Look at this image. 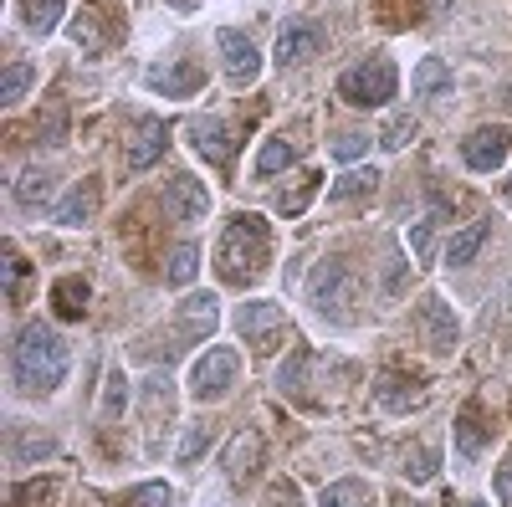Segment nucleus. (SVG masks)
Masks as SVG:
<instances>
[{"label": "nucleus", "mask_w": 512, "mask_h": 507, "mask_svg": "<svg viewBox=\"0 0 512 507\" xmlns=\"http://www.w3.org/2000/svg\"><path fill=\"white\" fill-rule=\"evenodd\" d=\"M308 298H313V313H318V318H328V323H354V318H359V298H364V282H359V272H354L344 257H333V262L318 267Z\"/></svg>", "instance_id": "3"}, {"label": "nucleus", "mask_w": 512, "mask_h": 507, "mask_svg": "<svg viewBox=\"0 0 512 507\" xmlns=\"http://www.w3.org/2000/svg\"><path fill=\"white\" fill-rule=\"evenodd\" d=\"M472 507H487V502H472Z\"/></svg>", "instance_id": "44"}, {"label": "nucleus", "mask_w": 512, "mask_h": 507, "mask_svg": "<svg viewBox=\"0 0 512 507\" xmlns=\"http://www.w3.org/2000/svg\"><path fill=\"white\" fill-rule=\"evenodd\" d=\"M364 149H369V134H338V139H333V154H338V159H359Z\"/></svg>", "instance_id": "40"}, {"label": "nucleus", "mask_w": 512, "mask_h": 507, "mask_svg": "<svg viewBox=\"0 0 512 507\" xmlns=\"http://www.w3.org/2000/svg\"><path fill=\"white\" fill-rule=\"evenodd\" d=\"M236 328H241V338H251L256 354H272L282 338H287V313H282V303H272V298H256V303H246V308L236 313Z\"/></svg>", "instance_id": "6"}, {"label": "nucleus", "mask_w": 512, "mask_h": 507, "mask_svg": "<svg viewBox=\"0 0 512 507\" xmlns=\"http://www.w3.org/2000/svg\"><path fill=\"white\" fill-rule=\"evenodd\" d=\"M21 277H26V257L16 246H6V298L21 303Z\"/></svg>", "instance_id": "38"}, {"label": "nucleus", "mask_w": 512, "mask_h": 507, "mask_svg": "<svg viewBox=\"0 0 512 507\" xmlns=\"http://www.w3.org/2000/svg\"><path fill=\"white\" fill-rule=\"evenodd\" d=\"M395 93H400V72H395L390 57H369V62H359L338 77V98L349 108H384Z\"/></svg>", "instance_id": "4"}, {"label": "nucleus", "mask_w": 512, "mask_h": 507, "mask_svg": "<svg viewBox=\"0 0 512 507\" xmlns=\"http://www.w3.org/2000/svg\"><path fill=\"white\" fill-rule=\"evenodd\" d=\"M318 507H379L374 487H364L359 477H338L318 492Z\"/></svg>", "instance_id": "19"}, {"label": "nucleus", "mask_w": 512, "mask_h": 507, "mask_svg": "<svg viewBox=\"0 0 512 507\" xmlns=\"http://www.w3.org/2000/svg\"><path fill=\"white\" fill-rule=\"evenodd\" d=\"M26 88H31V67H26V62H11L6 77H0V103L16 108V103L26 98Z\"/></svg>", "instance_id": "31"}, {"label": "nucleus", "mask_w": 512, "mask_h": 507, "mask_svg": "<svg viewBox=\"0 0 512 507\" xmlns=\"http://www.w3.org/2000/svg\"><path fill=\"white\" fill-rule=\"evenodd\" d=\"M216 47H221V62H226V82L231 88H251L256 77H262V52H256V41L236 26L216 31Z\"/></svg>", "instance_id": "8"}, {"label": "nucleus", "mask_w": 512, "mask_h": 507, "mask_svg": "<svg viewBox=\"0 0 512 507\" xmlns=\"http://www.w3.org/2000/svg\"><path fill=\"white\" fill-rule=\"evenodd\" d=\"M492 482H497V497H502V507H512V456H507L502 467H497V477H492Z\"/></svg>", "instance_id": "41"}, {"label": "nucleus", "mask_w": 512, "mask_h": 507, "mask_svg": "<svg viewBox=\"0 0 512 507\" xmlns=\"http://www.w3.org/2000/svg\"><path fill=\"white\" fill-rule=\"evenodd\" d=\"M272 507H297V487L282 477V482H272V497H267Z\"/></svg>", "instance_id": "42"}, {"label": "nucleus", "mask_w": 512, "mask_h": 507, "mask_svg": "<svg viewBox=\"0 0 512 507\" xmlns=\"http://www.w3.org/2000/svg\"><path fill=\"white\" fill-rule=\"evenodd\" d=\"M98 200H103V185L88 175V180H77L62 200H57V210H52V216H57V226H67V231H77V226H88L93 216H98Z\"/></svg>", "instance_id": "15"}, {"label": "nucleus", "mask_w": 512, "mask_h": 507, "mask_svg": "<svg viewBox=\"0 0 512 507\" xmlns=\"http://www.w3.org/2000/svg\"><path fill=\"white\" fill-rule=\"evenodd\" d=\"M16 6H21L26 31L47 36V31H57V21H62V11H67V0H16Z\"/></svg>", "instance_id": "24"}, {"label": "nucleus", "mask_w": 512, "mask_h": 507, "mask_svg": "<svg viewBox=\"0 0 512 507\" xmlns=\"http://www.w3.org/2000/svg\"><path fill=\"white\" fill-rule=\"evenodd\" d=\"M52 497H57V482H26V487H16L11 507H52Z\"/></svg>", "instance_id": "37"}, {"label": "nucleus", "mask_w": 512, "mask_h": 507, "mask_svg": "<svg viewBox=\"0 0 512 507\" xmlns=\"http://www.w3.org/2000/svg\"><path fill=\"white\" fill-rule=\"evenodd\" d=\"M221 323V303L210 298V292H195V298L180 303V318H175V344H200L210 338Z\"/></svg>", "instance_id": "14"}, {"label": "nucleus", "mask_w": 512, "mask_h": 507, "mask_svg": "<svg viewBox=\"0 0 512 507\" xmlns=\"http://www.w3.org/2000/svg\"><path fill=\"white\" fill-rule=\"evenodd\" d=\"M123 405H128V379H123V369H113L103 385V420H118Z\"/></svg>", "instance_id": "34"}, {"label": "nucleus", "mask_w": 512, "mask_h": 507, "mask_svg": "<svg viewBox=\"0 0 512 507\" xmlns=\"http://www.w3.org/2000/svg\"><path fill=\"white\" fill-rule=\"evenodd\" d=\"M52 313L67 318V323L88 313V282H82V277H57V287H52Z\"/></svg>", "instance_id": "22"}, {"label": "nucleus", "mask_w": 512, "mask_h": 507, "mask_svg": "<svg viewBox=\"0 0 512 507\" xmlns=\"http://www.w3.org/2000/svg\"><path fill=\"white\" fill-rule=\"evenodd\" d=\"M236 374H241V359H236V349H205V354L195 359V369H190V395H195L200 405L221 400V395H231Z\"/></svg>", "instance_id": "5"}, {"label": "nucleus", "mask_w": 512, "mask_h": 507, "mask_svg": "<svg viewBox=\"0 0 512 507\" xmlns=\"http://www.w3.org/2000/svg\"><path fill=\"white\" fill-rule=\"evenodd\" d=\"M507 154H512V134L507 129H477V134H466V144H461L466 169H477V175H497Z\"/></svg>", "instance_id": "13"}, {"label": "nucleus", "mask_w": 512, "mask_h": 507, "mask_svg": "<svg viewBox=\"0 0 512 507\" xmlns=\"http://www.w3.org/2000/svg\"><path fill=\"white\" fill-rule=\"evenodd\" d=\"M456 456L461 461H477L482 456V415H477V405H466L461 420H456Z\"/></svg>", "instance_id": "26"}, {"label": "nucleus", "mask_w": 512, "mask_h": 507, "mask_svg": "<svg viewBox=\"0 0 512 507\" xmlns=\"http://www.w3.org/2000/svg\"><path fill=\"white\" fill-rule=\"evenodd\" d=\"M487 231H492V221H472L466 231H456L451 241H446V267H466L482 251V241H487Z\"/></svg>", "instance_id": "23"}, {"label": "nucleus", "mask_w": 512, "mask_h": 507, "mask_svg": "<svg viewBox=\"0 0 512 507\" xmlns=\"http://www.w3.org/2000/svg\"><path fill=\"white\" fill-rule=\"evenodd\" d=\"M441 472V461H436V446H415L410 456H405V477L410 482H431Z\"/></svg>", "instance_id": "33"}, {"label": "nucleus", "mask_w": 512, "mask_h": 507, "mask_svg": "<svg viewBox=\"0 0 512 507\" xmlns=\"http://www.w3.org/2000/svg\"><path fill=\"white\" fill-rule=\"evenodd\" d=\"M52 190H57V175H52V169H41V164H31V169H21V175H16V200H21L26 210L47 205Z\"/></svg>", "instance_id": "21"}, {"label": "nucleus", "mask_w": 512, "mask_h": 507, "mask_svg": "<svg viewBox=\"0 0 512 507\" xmlns=\"http://www.w3.org/2000/svg\"><path fill=\"white\" fill-rule=\"evenodd\" d=\"M195 272H200V251H195L190 241H180L175 251H169V262H164V282H169V287H185Z\"/></svg>", "instance_id": "27"}, {"label": "nucleus", "mask_w": 512, "mask_h": 507, "mask_svg": "<svg viewBox=\"0 0 512 507\" xmlns=\"http://www.w3.org/2000/svg\"><path fill=\"white\" fill-rule=\"evenodd\" d=\"M507 195H512V185H507Z\"/></svg>", "instance_id": "46"}, {"label": "nucleus", "mask_w": 512, "mask_h": 507, "mask_svg": "<svg viewBox=\"0 0 512 507\" xmlns=\"http://www.w3.org/2000/svg\"><path fill=\"white\" fill-rule=\"evenodd\" d=\"M169 502H175V492H169L164 482H144L128 497H118V507H169Z\"/></svg>", "instance_id": "32"}, {"label": "nucleus", "mask_w": 512, "mask_h": 507, "mask_svg": "<svg viewBox=\"0 0 512 507\" xmlns=\"http://www.w3.org/2000/svg\"><path fill=\"white\" fill-rule=\"evenodd\" d=\"M144 88H149V93H159V98H175V103H185V98L205 93V72H200L190 57H175V62H159V67H149V72H144Z\"/></svg>", "instance_id": "9"}, {"label": "nucleus", "mask_w": 512, "mask_h": 507, "mask_svg": "<svg viewBox=\"0 0 512 507\" xmlns=\"http://www.w3.org/2000/svg\"><path fill=\"white\" fill-rule=\"evenodd\" d=\"M210 446H216V420H195L190 436L180 441V461H185V467H195L200 451H210Z\"/></svg>", "instance_id": "29"}, {"label": "nucleus", "mask_w": 512, "mask_h": 507, "mask_svg": "<svg viewBox=\"0 0 512 507\" xmlns=\"http://www.w3.org/2000/svg\"><path fill=\"white\" fill-rule=\"evenodd\" d=\"M323 52V26L318 21H287L282 31H277V67L287 72V67H303V62H313Z\"/></svg>", "instance_id": "11"}, {"label": "nucleus", "mask_w": 512, "mask_h": 507, "mask_svg": "<svg viewBox=\"0 0 512 507\" xmlns=\"http://www.w3.org/2000/svg\"><path fill=\"white\" fill-rule=\"evenodd\" d=\"M164 6H169V11H180V16H190V11L200 6V0H164Z\"/></svg>", "instance_id": "43"}, {"label": "nucleus", "mask_w": 512, "mask_h": 507, "mask_svg": "<svg viewBox=\"0 0 512 507\" xmlns=\"http://www.w3.org/2000/svg\"><path fill=\"white\" fill-rule=\"evenodd\" d=\"M431 236H436V210H431V216H420L415 231H410V251H415V257H425V251H431Z\"/></svg>", "instance_id": "39"}, {"label": "nucleus", "mask_w": 512, "mask_h": 507, "mask_svg": "<svg viewBox=\"0 0 512 507\" xmlns=\"http://www.w3.org/2000/svg\"><path fill=\"white\" fill-rule=\"evenodd\" d=\"M374 190H379V169L354 164L349 175H338V180L328 185V205H359V200H369Z\"/></svg>", "instance_id": "17"}, {"label": "nucleus", "mask_w": 512, "mask_h": 507, "mask_svg": "<svg viewBox=\"0 0 512 507\" xmlns=\"http://www.w3.org/2000/svg\"><path fill=\"white\" fill-rule=\"evenodd\" d=\"M415 134H420V123H415L410 113H395L390 123H384V134H379V144L390 149V154H400L405 144H415Z\"/></svg>", "instance_id": "30"}, {"label": "nucleus", "mask_w": 512, "mask_h": 507, "mask_svg": "<svg viewBox=\"0 0 512 507\" xmlns=\"http://www.w3.org/2000/svg\"><path fill=\"white\" fill-rule=\"evenodd\" d=\"M507 108H512V93H507Z\"/></svg>", "instance_id": "45"}, {"label": "nucleus", "mask_w": 512, "mask_h": 507, "mask_svg": "<svg viewBox=\"0 0 512 507\" xmlns=\"http://www.w3.org/2000/svg\"><path fill=\"white\" fill-rule=\"evenodd\" d=\"M308 364H313L308 349H292V359L277 369V390H282V395H303V390H308Z\"/></svg>", "instance_id": "28"}, {"label": "nucleus", "mask_w": 512, "mask_h": 507, "mask_svg": "<svg viewBox=\"0 0 512 507\" xmlns=\"http://www.w3.org/2000/svg\"><path fill=\"white\" fill-rule=\"evenodd\" d=\"M267 257H272L267 221L262 216H241V221L226 226V236L216 246V272H221V282L246 287V282H256V277L267 272Z\"/></svg>", "instance_id": "2"}, {"label": "nucleus", "mask_w": 512, "mask_h": 507, "mask_svg": "<svg viewBox=\"0 0 512 507\" xmlns=\"http://www.w3.org/2000/svg\"><path fill=\"white\" fill-rule=\"evenodd\" d=\"M52 451H57V441H47V436H26V431H16V436H11V461L52 456Z\"/></svg>", "instance_id": "35"}, {"label": "nucleus", "mask_w": 512, "mask_h": 507, "mask_svg": "<svg viewBox=\"0 0 512 507\" xmlns=\"http://www.w3.org/2000/svg\"><path fill=\"white\" fill-rule=\"evenodd\" d=\"M164 144H169V134L159 129V123H144V129L134 134V144H128L123 164H128V169H149V164L164 159Z\"/></svg>", "instance_id": "20"}, {"label": "nucleus", "mask_w": 512, "mask_h": 507, "mask_svg": "<svg viewBox=\"0 0 512 507\" xmlns=\"http://www.w3.org/2000/svg\"><path fill=\"white\" fill-rule=\"evenodd\" d=\"M67 338L52 323H26L11 344V379L26 400L52 395L62 379H67Z\"/></svg>", "instance_id": "1"}, {"label": "nucleus", "mask_w": 512, "mask_h": 507, "mask_svg": "<svg viewBox=\"0 0 512 507\" xmlns=\"http://www.w3.org/2000/svg\"><path fill=\"white\" fill-rule=\"evenodd\" d=\"M164 210L175 221H200V216H210V190H205V180H195V175H169L164 180Z\"/></svg>", "instance_id": "12"}, {"label": "nucleus", "mask_w": 512, "mask_h": 507, "mask_svg": "<svg viewBox=\"0 0 512 507\" xmlns=\"http://www.w3.org/2000/svg\"><path fill=\"white\" fill-rule=\"evenodd\" d=\"M313 195H318V175H303V185H297L292 195H282V200H277V210H282V216H303Z\"/></svg>", "instance_id": "36"}, {"label": "nucleus", "mask_w": 512, "mask_h": 507, "mask_svg": "<svg viewBox=\"0 0 512 507\" xmlns=\"http://www.w3.org/2000/svg\"><path fill=\"white\" fill-rule=\"evenodd\" d=\"M185 134H190V149L205 164H216V169H226L236 159V149H241V129H236V123H226V118H195Z\"/></svg>", "instance_id": "7"}, {"label": "nucleus", "mask_w": 512, "mask_h": 507, "mask_svg": "<svg viewBox=\"0 0 512 507\" xmlns=\"http://www.w3.org/2000/svg\"><path fill=\"white\" fill-rule=\"evenodd\" d=\"M415 328H420V338H425V349H431V354H451L461 344V318L451 313L446 298H425L415 308Z\"/></svg>", "instance_id": "10"}, {"label": "nucleus", "mask_w": 512, "mask_h": 507, "mask_svg": "<svg viewBox=\"0 0 512 507\" xmlns=\"http://www.w3.org/2000/svg\"><path fill=\"white\" fill-rule=\"evenodd\" d=\"M262 451H267V441H262V431H236L231 436V446H226V477L231 482H251L256 472H262Z\"/></svg>", "instance_id": "16"}, {"label": "nucleus", "mask_w": 512, "mask_h": 507, "mask_svg": "<svg viewBox=\"0 0 512 507\" xmlns=\"http://www.w3.org/2000/svg\"><path fill=\"white\" fill-rule=\"evenodd\" d=\"M410 93L425 98V103L446 98V93H451V67H446L441 57H420V67L410 72Z\"/></svg>", "instance_id": "18"}, {"label": "nucleus", "mask_w": 512, "mask_h": 507, "mask_svg": "<svg viewBox=\"0 0 512 507\" xmlns=\"http://www.w3.org/2000/svg\"><path fill=\"white\" fill-rule=\"evenodd\" d=\"M292 164H297V144L267 139L262 154H256V180H272V175H282V169H292Z\"/></svg>", "instance_id": "25"}]
</instances>
